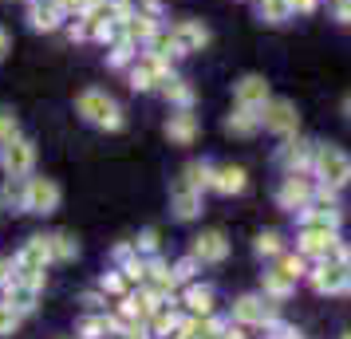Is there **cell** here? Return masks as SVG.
I'll return each instance as SVG.
<instances>
[{
	"mask_svg": "<svg viewBox=\"0 0 351 339\" xmlns=\"http://www.w3.org/2000/svg\"><path fill=\"white\" fill-rule=\"evenodd\" d=\"M75 114H80L83 123L99 127V130H123L127 127V114L119 107V99L107 95L103 87H83L80 95H75Z\"/></svg>",
	"mask_w": 351,
	"mask_h": 339,
	"instance_id": "cell-1",
	"label": "cell"
},
{
	"mask_svg": "<svg viewBox=\"0 0 351 339\" xmlns=\"http://www.w3.org/2000/svg\"><path fill=\"white\" fill-rule=\"evenodd\" d=\"M312 178L332 186V190H343L351 186V154L343 146H332V142H316V154H312Z\"/></svg>",
	"mask_w": 351,
	"mask_h": 339,
	"instance_id": "cell-2",
	"label": "cell"
},
{
	"mask_svg": "<svg viewBox=\"0 0 351 339\" xmlns=\"http://www.w3.org/2000/svg\"><path fill=\"white\" fill-rule=\"evenodd\" d=\"M174 75H178L174 60L154 55V51H138V55H134V64L127 67V83H130V91H138V95H146V91H158L162 83H170Z\"/></svg>",
	"mask_w": 351,
	"mask_h": 339,
	"instance_id": "cell-3",
	"label": "cell"
},
{
	"mask_svg": "<svg viewBox=\"0 0 351 339\" xmlns=\"http://www.w3.org/2000/svg\"><path fill=\"white\" fill-rule=\"evenodd\" d=\"M0 170H4V178H28L36 170V142L32 138L16 134L12 142L0 146Z\"/></svg>",
	"mask_w": 351,
	"mask_h": 339,
	"instance_id": "cell-4",
	"label": "cell"
},
{
	"mask_svg": "<svg viewBox=\"0 0 351 339\" xmlns=\"http://www.w3.org/2000/svg\"><path fill=\"white\" fill-rule=\"evenodd\" d=\"M312 194H316L312 170H296V174H285L280 190H276V205L288 210V213H296V210H304V205H312Z\"/></svg>",
	"mask_w": 351,
	"mask_h": 339,
	"instance_id": "cell-5",
	"label": "cell"
},
{
	"mask_svg": "<svg viewBox=\"0 0 351 339\" xmlns=\"http://www.w3.org/2000/svg\"><path fill=\"white\" fill-rule=\"evenodd\" d=\"M261 130H269V134H296L300 130V111H296V103L292 99H269L265 107H261Z\"/></svg>",
	"mask_w": 351,
	"mask_h": 339,
	"instance_id": "cell-6",
	"label": "cell"
},
{
	"mask_svg": "<svg viewBox=\"0 0 351 339\" xmlns=\"http://www.w3.org/2000/svg\"><path fill=\"white\" fill-rule=\"evenodd\" d=\"M64 201V190L56 178H32L28 174V201H24V213H36V217H51Z\"/></svg>",
	"mask_w": 351,
	"mask_h": 339,
	"instance_id": "cell-7",
	"label": "cell"
},
{
	"mask_svg": "<svg viewBox=\"0 0 351 339\" xmlns=\"http://www.w3.org/2000/svg\"><path fill=\"white\" fill-rule=\"evenodd\" d=\"M308 280L319 296H339L348 292L351 280V264H339V260H316V268H308Z\"/></svg>",
	"mask_w": 351,
	"mask_h": 339,
	"instance_id": "cell-8",
	"label": "cell"
},
{
	"mask_svg": "<svg viewBox=\"0 0 351 339\" xmlns=\"http://www.w3.org/2000/svg\"><path fill=\"white\" fill-rule=\"evenodd\" d=\"M233 320L241 327H269L276 320V304L269 296H241V300H233Z\"/></svg>",
	"mask_w": 351,
	"mask_h": 339,
	"instance_id": "cell-9",
	"label": "cell"
},
{
	"mask_svg": "<svg viewBox=\"0 0 351 339\" xmlns=\"http://www.w3.org/2000/svg\"><path fill=\"white\" fill-rule=\"evenodd\" d=\"M170 32H174V44H178V55H182V60L193 55V51H206L209 40H213V32H209L202 20H193V16L174 20V24H170Z\"/></svg>",
	"mask_w": 351,
	"mask_h": 339,
	"instance_id": "cell-10",
	"label": "cell"
},
{
	"mask_svg": "<svg viewBox=\"0 0 351 339\" xmlns=\"http://www.w3.org/2000/svg\"><path fill=\"white\" fill-rule=\"evenodd\" d=\"M312 154H316V142L312 138H300V134H288L280 150H276V166L285 174H296V170H308L312 166Z\"/></svg>",
	"mask_w": 351,
	"mask_h": 339,
	"instance_id": "cell-11",
	"label": "cell"
},
{
	"mask_svg": "<svg viewBox=\"0 0 351 339\" xmlns=\"http://www.w3.org/2000/svg\"><path fill=\"white\" fill-rule=\"evenodd\" d=\"M335 241H339V229H300L296 237V253L308 260H328L332 257Z\"/></svg>",
	"mask_w": 351,
	"mask_h": 339,
	"instance_id": "cell-12",
	"label": "cell"
},
{
	"mask_svg": "<svg viewBox=\"0 0 351 339\" xmlns=\"http://www.w3.org/2000/svg\"><path fill=\"white\" fill-rule=\"evenodd\" d=\"M28 24H32V32H60L67 24V12L60 0H28Z\"/></svg>",
	"mask_w": 351,
	"mask_h": 339,
	"instance_id": "cell-13",
	"label": "cell"
},
{
	"mask_svg": "<svg viewBox=\"0 0 351 339\" xmlns=\"http://www.w3.org/2000/svg\"><path fill=\"white\" fill-rule=\"evenodd\" d=\"M48 264H51L48 237H28L20 244V253L12 257V273H44Z\"/></svg>",
	"mask_w": 351,
	"mask_h": 339,
	"instance_id": "cell-14",
	"label": "cell"
},
{
	"mask_svg": "<svg viewBox=\"0 0 351 339\" xmlns=\"http://www.w3.org/2000/svg\"><path fill=\"white\" fill-rule=\"evenodd\" d=\"M269 99H272V87L265 75H241L233 83V107H253V111H261Z\"/></svg>",
	"mask_w": 351,
	"mask_h": 339,
	"instance_id": "cell-15",
	"label": "cell"
},
{
	"mask_svg": "<svg viewBox=\"0 0 351 339\" xmlns=\"http://www.w3.org/2000/svg\"><path fill=\"white\" fill-rule=\"evenodd\" d=\"M190 257L197 260V264H221V260L229 257V241H225V233L221 229H206V233H197V237H193Z\"/></svg>",
	"mask_w": 351,
	"mask_h": 339,
	"instance_id": "cell-16",
	"label": "cell"
},
{
	"mask_svg": "<svg viewBox=\"0 0 351 339\" xmlns=\"http://www.w3.org/2000/svg\"><path fill=\"white\" fill-rule=\"evenodd\" d=\"M197 134H202V123H197L193 107L170 111V118H166V138H170V142H174V146H193Z\"/></svg>",
	"mask_w": 351,
	"mask_h": 339,
	"instance_id": "cell-17",
	"label": "cell"
},
{
	"mask_svg": "<svg viewBox=\"0 0 351 339\" xmlns=\"http://www.w3.org/2000/svg\"><path fill=\"white\" fill-rule=\"evenodd\" d=\"M170 210H174L178 221H193V217H202V210H206L202 190H190L186 181L178 178L174 186H170Z\"/></svg>",
	"mask_w": 351,
	"mask_h": 339,
	"instance_id": "cell-18",
	"label": "cell"
},
{
	"mask_svg": "<svg viewBox=\"0 0 351 339\" xmlns=\"http://www.w3.org/2000/svg\"><path fill=\"white\" fill-rule=\"evenodd\" d=\"M245 186H249V174H245V166H237V162L213 166V181H209V190H213V194L237 197V194H245Z\"/></svg>",
	"mask_w": 351,
	"mask_h": 339,
	"instance_id": "cell-19",
	"label": "cell"
},
{
	"mask_svg": "<svg viewBox=\"0 0 351 339\" xmlns=\"http://www.w3.org/2000/svg\"><path fill=\"white\" fill-rule=\"evenodd\" d=\"M158 24H162V16H154V12H127L123 16V40L127 44H134V48H146V40L158 32Z\"/></svg>",
	"mask_w": 351,
	"mask_h": 339,
	"instance_id": "cell-20",
	"label": "cell"
},
{
	"mask_svg": "<svg viewBox=\"0 0 351 339\" xmlns=\"http://www.w3.org/2000/svg\"><path fill=\"white\" fill-rule=\"evenodd\" d=\"M296 221H300V229H339L343 213H339V205H319V201H312V205L296 210Z\"/></svg>",
	"mask_w": 351,
	"mask_h": 339,
	"instance_id": "cell-21",
	"label": "cell"
},
{
	"mask_svg": "<svg viewBox=\"0 0 351 339\" xmlns=\"http://www.w3.org/2000/svg\"><path fill=\"white\" fill-rule=\"evenodd\" d=\"M221 127L233 138H253L256 130H261V111H253V107H233V111L225 114Z\"/></svg>",
	"mask_w": 351,
	"mask_h": 339,
	"instance_id": "cell-22",
	"label": "cell"
},
{
	"mask_svg": "<svg viewBox=\"0 0 351 339\" xmlns=\"http://www.w3.org/2000/svg\"><path fill=\"white\" fill-rule=\"evenodd\" d=\"M158 91H162V99L170 103V111H182V107H193V99H197V95H193V83H186L182 75H174L170 83H162Z\"/></svg>",
	"mask_w": 351,
	"mask_h": 339,
	"instance_id": "cell-23",
	"label": "cell"
},
{
	"mask_svg": "<svg viewBox=\"0 0 351 339\" xmlns=\"http://www.w3.org/2000/svg\"><path fill=\"white\" fill-rule=\"evenodd\" d=\"M182 304L190 316H213V288L209 284H190L182 292Z\"/></svg>",
	"mask_w": 351,
	"mask_h": 339,
	"instance_id": "cell-24",
	"label": "cell"
},
{
	"mask_svg": "<svg viewBox=\"0 0 351 339\" xmlns=\"http://www.w3.org/2000/svg\"><path fill=\"white\" fill-rule=\"evenodd\" d=\"M178 178L186 181L190 190H202V194H206V190H209V181H213V162H206V158L186 162V170H182Z\"/></svg>",
	"mask_w": 351,
	"mask_h": 339,
	"instance_id": "cell-25",
	"label": "cell"
},
{
	"mask_svg": "<svg viewBox=\"0 0 351 339\" xmlns=\"http://www.w3.org/2000/svg\"><path fill=\"white\" fill-rule=\"evenodd\" d=\"M261 288H265V296H269V300H288V296L296 292V280H292V276H285L280 268H269V273L261 276Z\"/></svg>",
	"mask_w": 351,
	"mask_h": 339,
	"instance_id": "cell-26",
	"label": "cell"
},
{
	"mask_svg": "<svg viewBox=\"0 0 351 339\" xmlns=\"http://www.w3.org/2000/svg\"><path fill=\"white\" fill-rule=\"evenodd\" d=\"M24 201H28V178H4V186H0V210L24 213Z\"/></svg>",
	"mask_w": 351,
	"mask_h": 339,
	"instance_id": "cell-27",
	"label": "cell"
},
{
	"mask_svg": "<svg viewBox=\"0 0 351 339\" xmlns=\"http://www.w3.org/2000/svg\"><path fill=\"white\" fill-rule=\"evenodd\" d=\"M48 249H51V264H67L80 257V241L71 233H48Z\"/></svg>",
	"mask_w": 351,
	"mask_h": 339,
	"instance_id": "cell-28",
	"label": "cell"
},
{
	"mask_svg": "<svg viewBox=\"0 0 351 339\" xmlns=\"http://www.w3.org/2000/svg\"><path fill=\"white\" fill-rule=\"evenodd\" d=\"M256 16H261V24L280 28V24L292 20V4L288 0H256Z\"/></svg>",
	"mask_w": 351,
	"mask_h": 339,
	"instance_id": "cell-29",
	"label": "cell"
},
{
	"mask_svg": "<svg viewBox=\"0 0 351 339\" xmlns=\"http://www.w3.org/2000/svg\"><path fill=\"white\" fill-rule=\"evenodd\" d=\"M143 51H154V55H166V60H182V55H178V44H174V32H170V24H158V32L150 36V40H146V48Z\"/></svg>",
	"mask_w": 351,
	"mask_h": 339,
	"instance_id": "cell-30",
	"label": "cell"
},
{
	"mask_svg": "<svg viewBox=\"0 0 351 339\" xmlns=\"http://www.w3.org/2000/svg\"><path fill=\"white\" fill-rule=\"evenodd\" d=\"M150 336H174L178 331V323H182V316H178L174 312V300H170V304H162L158 312H154V316H150Z\"/></svg>",
	"mask_w": 351,
	"mask_h": 339,
	"instance_id": "cell-31",
	"label": "cell"
},
{
	"mask_svg": "<svg viewBox=\"0 0 351 339\" xmlns=\"http://www.w3.org/2000/svg\"><path fill=\"white\" fill-rule=\"evenodd\" d=\"M143 48H134V44H127V40H114L111 48H107V67H114V71H127L130 64H134V55H138Z\"/></svg>",
	"mask_w": 351,
	"mask_h": 339,
	"instance_id": "cell-32",
	"label": "cell"
},
{
	"mask_svg": "<svg viewBox=\"0 0 351 339\" xmlns=\"http://www.w3.org/2000/svg\"><path fill=\"white\" fill-rule=\"evenodd\" d=\"M253 253H256V257H280V253H285V237H280L276 229H269V233H256Z\"/></svg>",
	"mask_w": 351,
	"mask_h": 339,
	"instance_id": "cell-33",
	"label": "cell"
},
{
	"mask_svg": "<svg viewBox=\"0 0 351 339\" xmlns=\"http://www.w3.org/2000/svg\"><path fill=\"white\" fill-rule=\"evenodd\" d=\"M276 268L285 276H292V280H300V276H308V257H300V253H280L276 257Z\"/></svg>",
	"mask_w": 351,
	"mask_h": 339,
	"instance_id": "cell-34",
	"label": "cell"
},
{
	"mask_svg": "<svg viewBox=\"0 0 351 339\" xmlns=\"http://www.w3.org/2000/svg\"><path fill=\"white\" fill-rule=\"evenodd\" d=\"M130 280L123 276V268H111V273H103V280H99V292L103 296H127Z\"/></svg>",
	"mask_w": 351,
	"mask_h": 339,
	"instance_id": "cell-35",
	"label": "cell"
},
{
	"mask_svg": "<svg viewBox=\"0 0 351 339\" xmlns=\"http://www.w3.org/2000/svg\"><path fill=\"white\" fill-rule=\"evenodd\" d=\"M16 134H20V118H16V111H12V107H0V146L12 142Z\"/></svg>",
	"mask_w": 351,
	"mask_h": 339,
	"instance_id": "cell-36",
	"label": "cell"
},
{
	"mask_svg": "<svg viewBox=\"0 0 351 339\" xmlns=\"http://www.w3.org/2000/svg\"><path fill=\"white\" fill-rule=\"evenodd\" d=\"M20 320H24V316H20L16 307H12V304H4V300H0V336H12V331L20 327Z\"/></svg>",
	"mask_w": 351,
	"mask_h": 339,
	"instance_id": "cell-37",
	"label": "cell"
},
{
	"mask_svg": "<svg viewBox=\"0 0 351 339\" xmlns=\"http://www.w3.org/2000/svg\"><path fill=\"white\" fill-rule=\"evenodd\" d=\"M193 273H197V260H193V257H182L178 264H170V276H174V284H190Z\"/></svg>",
	"mask_w": 351,
	"mask_h": 339,
	"instance_id": "cell-38",
	"label": "cell"
},
{
	"mask_svg": "<svg viewBox=\"0 0 351 339\" xmlns=\"http://www.w3.org/2000/svg\"><path fill=\"white\" fill-rule=\"evenodd\" d=\"M80 336L83 339H103L107 336V316H87V320L80 323Z\"/></svg>",
	"mask_w": 351,
	"mask_h": 339,
	"instance_id": "cell-39",
	"label": "cell"
},
{
	"mask_svg": "<svg viewBox=\"0 0 351 339\" xmlns=\"http://www.w3.org/2000/svg\"><path fill=\"white\" fill-rule=\"evenodd\" d=\"M134 249H138V257H154V253H158V229H143L138 241H134Z\"/></svg>",
	"mask_w": 351,
	"mask_h": 339,
	"instance_id": "cell-40",
	"label": "cell"
},
{
	"mask_svg": "<svg viewBox=\"0 0 351 339\" xmlns=\"http://www.w3.org/2000/svg\"><path fill=\"white\" fill-rule=\"evenodd\" d=\"M114 264L123 268V264H130V260H138V249H134V241H123V244H114Z\"/></svg>",
	"mask_w": 351,
	"mask_h": 339,
	"instance_id": "cell-41",
	"label": "cell"
},
{
	"mask_svg": "<svg viewBox=\"0 0 351 339\" xmlns=\"http://www.w3.org/2000/svg\"><path fill=\"white\" fill-rule=\"evenodd\" d=\"M332 16H335V24L351 28V0H332Z\"/></svg>",
	"mask_w": 351,
	"mask_h": 339,
	"instance_id": "cell-42",
	"label": "cell"
},
{
	"mask_svg": "<svg viewBox=\"0 0 351 339\" xmlns=\"http://www.w3.org/2000/svg\"><path fill=\"white\" fill-rule=\"evenodd\" d=\"M292 4V16H312L319 8V0H288Z\"/></svg>",
	"mask_w": 351,
	"mask_h": 339,
	"instance_id": "cell-43",
	"label": "cell"
},
{
	"mask_svg": "<svg viewBox=\"0 0 351 339\" xmlns=\"http://www.w3.org/2000/svg\"><path fill=\"white\" fill-rule=\"evenodd\" d=\"M60 4H64L67 16H83V12H87V8H91L95 0H60Z\"/></svg>",
	"mask_w": 351,
	"mask_h": 339,
	"instance_id": "cell-44",
	"label": "cell"
},
{
	"mask_svg": "<svg viewBox=\"0 0 351 339\" xmlns=\"http://www.w3.org/2000/svg\"><path fill=\"white\" fill-rule=\"evenodd\" d=\"M8 51H12V36H8V28H4V24H0V60H4V55H8Z\"/></svg>",
	"mask_w": 351,
	"mask_h": 339,
	"instance_id": "cell-45",
	"label": "cell"
},
{
	"mask_svg": "<svg viewBox=\"0 0 351 339\" xmlns=\"http://www.w3.org/2000/svg\"><path fill=\"white\" fill-rule=\"evenodd\" d=\"M8 276H12V260H8V257H0V288L8 284Z\"/></svg>",
	"mask_w": 351,
	"mask_h": 339,
	"instance_id": "cell-46",
	"label": "cell"
},
{
	"mask_svg": "<svg viewBox=\"0 0 351 339\" xmlns=\"http://www.w3.org/2000/svg\"><path fill=\"white\" fill-rule=\"evenodd\" d=\"M221 339H245V327H233V323H225V331H221Z\"/></svg>",
	"mask_w": 351,
	"mask_h": 339,
	"instance_id": "cell-47",
	"label": "cell"
},
{
	"mask_svg": "<svg viewBox=\"0 0 351 339\" xmlns=\"http://www.w3.org/2000/svg\"><path fill=\"white\" fill-rule=\"evenodd\" d=\"M83 304H87V307H99V304H103V292H83Z\"/></svg>",
	"mask_w": 351,
	"mask_h": 339,
	"instance_id": "cell-48",
	"label": "cell"
},
{
	"mask_svg": "<svg viewBox=\"0 0 351 339\" xmlns=\"http://www.w3.org/2000/svg\"><path fill=\"white\" fill-rule=\"evenodd\" d=\"M343 114H348V123H351V95L343 99Z\"/></svg>",
	"mask_w": 351,
	"mask_h": 339,
	"instance_id": "cell-49",
	"label": "cell"
},
{
	"mask_svg": "<svg viewBox=\"0 0 351 339\" xmlns=\"http://www.w3.org/2000/svg\"><path fill=\"white\" fill-rule=\"evenodd\" d=\"M343 339H351V331H343Z\"/></svg>",
	"mask_w": 351,
	"mask_h": 339,
	"instance_id": "cell-50",
	"label": "cell"
},
{
	"mask_svg": "<svg viewBox=\"0 0 351 339\" xmlns=\"http://www.w3.org/2000/svg\"><path fill=\"white\" fill-rule=\"evenodd\" d=\"M24 4H28V0H24Z\"/></svg>",
	"mask_w": 351,
	"mask_h": 339,
	"instance_id": "cell-51",
	"label": "cell"
}]
</instances>
